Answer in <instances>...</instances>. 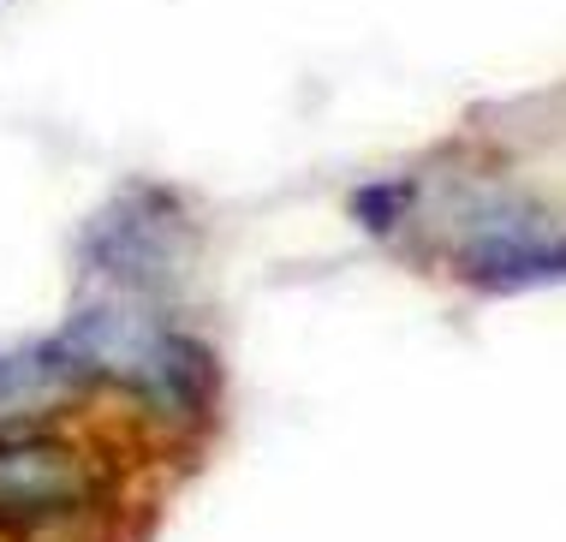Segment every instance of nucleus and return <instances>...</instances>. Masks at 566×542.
Wrapping results in <instances>:
<instances>
[{"mask_svg": "<svg viewBox=\"0 0 566 542\" xmlns=\"http://www.w3.org/2000/svg\"><path fill=\"white\" fill-rule=\"evenodd\" d=\"M400 209H406V191H394V185H376V191H358V215L370 221L376 232L388 227V221H400Z\"/></svg>", "mask_w": 566, "mask_h": 542, "instance_id": "obj_5", "label": "nucleus"}, {"mask_svg": "<svg viewBox=\"0 0 566 542\" xmlns=\"http://www.w3.org/2000/svg\"><path fill=\"white\" fill-rule=\"evenodd\" d=\"M459 274L478 281L489 292H513V286H537L560 274V244L555 239H531L525 227H483L478 239L459 251Z\"/></svg>", "mask_w": 566, "mask_h": 542, "instance_id": "obj_3", "label": "nucleus"}, {"mask_svg": "<svg viewBox=\"0 0 566 542\" xmlns=\"http://www.w3.org/2000/svg\"><path fill=\"white\" fill-rule=\"evenodd\" d=\"M96 471L78 447L54 436H7L0 441V524H49L90 507Z\"/></svg>", "mask_w": 566, "mask_h": 542, "instance_id": "obj_2", "label": "nucleus"}, {"mask_svg": "<svg viewBox=\"0 0 566 542\" xmlns=\"http://www.w3.org/2000/svg\"><path fill=\"white\" fill-rule=\"evenodd\" d=\"M66 382H84V369L72 364V352L49 340V346H30V352H7L0 358V406H36L42 394Z\"/></svg>", "mask_w": 566, "mask_h": 542, "instance_id": "obj_4", "label": "nucleus"}, {"mask_svg": "<svg viewBox=\"0 0 566 542\" xmlns=\"http://www.w3.org/2000/svg\"><path fill=\"white\" fill-rule=\"evenodd\" d=\"M60 346L72 352V364L84 376H108L119 387H137V394L161 399V406H179V411H197L209 399V346L174 334L167 322H156L149 310H84Z\"/></svg>", "mask_w": 566, "mask_h": 542, "instance_id": "obj_1", "label": "nucleus"}]
</instances>
